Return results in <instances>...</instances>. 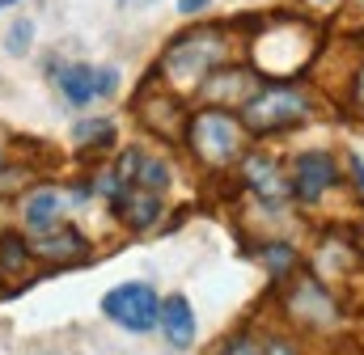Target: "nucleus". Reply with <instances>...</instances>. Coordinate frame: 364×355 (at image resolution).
I'll return each mask as SVG.
<instances>
[{"mask_svg":"<svg viewBox=\"0 0 364 355\" xmlns=\"http://www.w3.org/2000/svg\"><path fill=\"white\" fill-rule=\"evenodd\" d=\"M246 178H250V186H255L263 199H272V203H279L284 195H292V186L284 182L279 165L267 161V157H250V161H246Z\"/></svg>","mask_w":364,"mask_h":355,"instance_id":"obj_11","label":"nucleus"},{"mask_svg":"<svg viewBox=\"0 0 364 355\" xmlns=\"http://www.w3.org/2000/svg\"><path fill=\"white\" fill-rule=\"evenodd\" d=\"M259 89L263 85H259L250 72H225V77H216V81L208 85V93H212V97H225V106H246Z\"/></svg>","mask_w":364,"mask_h":355,"instance_id":"obj_12","label":"nucleus"},{"mask_svg":"<svg viewBox=\"0 0 364 355\" xmlns=\"http://www.w3.org/2000/svg\"><path fill=\"white\" fill-rule=\"evenodd\" d=\"M263 355H296V351H292L288 343H272V347H267V351H263Z\"/></svg>","mask_w":364,"mask_h":355,"instance_id":"obj_22","label":"nucleus"},{"mask_svg":"<svg viewBox=\"0 0 364 355\" xmlns=\"http://www.w3.org/2000/svg\"><path fill=\"white\" fill-rule=\"evenodd\" d=\"M186 140H191V148H195V157H199L203 165L225 170V165H233V161L242 157V148H246V127H242L229 110H203V114L191 119Z\"/></svg>","mask_w":364,"mask_h":355,"instance_id":"obj_2","label":"nucleus"},{"mask_svg":"<svg viewBox=\"0 0 364 355\" xmlns=\"http://www.w3.org/2000/svg\"><path fill=\"white\" fill-rule=\"evenodd\" d=\"M288 186H292V195L301 203H318L335 186V161L326 153H301L292 161V182Z\"/></svg>","mask_w":364,"mask_h":355,"instance_id":"obj_7","label":"nucleus"},{"mask_svg":"<svg viewBox=\"0 0 364 355\" xmlns=\"http://www.w3.org/2000/svg\"><path fill=\"white\" fill-rule=\"evenodd\" d=\"M102 309H106L110 322H119L127 330H153L157 326V313H161L157 292L149 283H119L114 292H106Z\"/></svg>","mask_w":364,"mask_h":355,"instance_id":"obj_5","label":"nucleus"},{"mask_svg":"<svg viewBox=\"0 0 364 355\" xmlns=\"http://www.w3.org/2000/svg\"><path fill=\"white\" fill-rule=\"evenodd\" d=\"M30 38H34V26H30V21H13V30H9V51H13V55L30 51Z\"/></svg>","mask_w":364,"mask_h":355,"instance_id":"obj_17","label":"nucleus"},{"mask_svg":"<svg viewBox=\"0 0 364 355\" xmlns=\"http://www.w3.org/2000/svg\"><path fill=\"white\" fill-rule=\"evenodd\" d=\"M288 309H292V317H305V322H314V326L335 322V305H331L326 288H322V283H314V279H301V288L292 292Z\"/></svg>","mask_w":364,"mask_h":355,"instance_id":"obj_8","label":"nucleus"},{"mask_svg":"<svg viewBox=\"0 0 364 355\" xmlns=\"http://www.w3.org/2000/svg\"><path fill=\"white\" fill-rule=\"evenodd\" d=\"M93 85H97V93H114V68L93 72Z\"/></svg>","mask_w":364,"mask_h":355,"instance_id":"obj_19","label":"nucleus"},{"mask_svg":"<svg viewBox=\"0 0 364 355\" xmlns=\"http://www.w3.org/2000/svg\"><path fill=\"white\" fill-rule=\"evenodd\" d=\"M26 271H30V246L21 237H0V275L17 279Z\"/></svg>","mask_w":364,"mask_h":355,"instance_id":"obj_16","label":"nucleus"},{"mask_svg":"<svg viewBox=\"0 0 364 355\" xmlns=\"http://www.w3.org/2000/svg\"><path fill=\"white\" fill-rule=\"evenodd\" d=\"M356 102L364 106V68H360V77H356Z\"/></svg>","mask_w":364,"mask_h":355,"instance_id":"obj_23","label":"nucleus"},{"mask_svg":"<svg viewBox=\"0 0 364 355\" xmlns=\"http://www.w3.org/2000/svg\"><path fill=\"white\" fill-rule=\"evenodd\" d=\"M356 178H360V182H364V165H360V161H356Z\"/></svg>","mask_w":364,"mask_h":355,"instance_id":"obj_24","label":"nucleus"},{"mask_svg":"<svg viewBox=\"0 0 364 355\" xmlns=\"http://www.w3.org/2000/svg\"><path fill=\"white\" fill-rule=\"evenodd\" d=\"M0 4H9V0H0Z\"/></svg>","mask_w":364,"mask_h":355,"instance_id":"obj_26","label":"nucleus"},{"mask_svg":"<svg viewBox=\"0 0 364 355\" xmlns=\"http://www.w3.org/2000/svg\"><path fill=\"white\" fill-rule=\"evenodd\" d=\"M77 140H97V144H110V123H81V127H77Z\"/></svg>","mask_w":364,"mask_h":355,"instance_id":"obj_18","label":"nucleus"},{"mask_svg":"<svg viewBox=\"0 0 364 355\" xmlns=\"http://www.w3.org/2000/svg\"><path fill=\"white\" fill-rule=\"evenodd\" d=\"M309 55H314V26L296 21V17H275L255 38V68L272 81L301 72L309 64Z\"/></svg>","mask_w":364,"mask_h":355,"instance_id":"obj_1","label":"nucleus"},{"mask_svg":"<svg viewBox=\"0 0 364 355\" xmlns=\"http://www.w3.org/2000/svg\"><path fill=\"white\" fill-rule=\"evenodd\" d=\"M123 4H149V0H123Z\"/></svg>","mask_w":364,"mask_h":355,"instance_id":"obj_25","label":"nucleus"},{"mask_svg":"<svg viewBox=\"0 0 364 355\" xmlns=\"http://www.w3.org/2000/svg\"><path fill=\"white\" fill-rule=\"evenodd\" d=\"M140 110H144V123H149V127H157L166 140H182V136H186V114H182V106L174 102V97L157 93V97H153V102H144Z\"/></svg>","mask_w":364,"mask_h":355,"instance_id":"obj_10","label":"nucleus"},{"mask_svg":"<svg viewBox=\"0 0 364 355\" xmlns=\"http://www.w3.org/2000/svg\"><path fill=\"white\" fill-rule=\"evenodd\" d=\"M157 322H161V330H166V339L174 347H191V339H195V313H191V300L186 296H170L161 305Z\"/></svg>","mask_w":364,"mask_h":355,"instance_id":"obj_9","label":"nucleus"},{"mask_svg":"<svg viewBox=\"0 0 364 355\" xmlns=\"http://www.w3.org/2000/svg\"><path fill=\"white\" fill-rule=\"evenodd\" d=\"M229 55V43H225V34L220 30H191L186 38H178L170 51H166V60H161V72L174 81V85H195V81H203L220 60Z\"/></svg>","mask_w":364,"mask_h":355,"instance_id":"obj_3","label":"nucleus"},{"mask_svg":"<svg viewBox=\"0 0 364 355\" xmlns=\"http://www.w3.org/2000/svg\"><path fill=\"white\" fill-rule=\"evenodd\" d=\"M225 355H263V351H259L255 343H233V347H229Z\"/></svg>","mask_w":364,"mask_h":355,"instance_id":"obj_20","label":"nucleus"},{"mask_svg":"<svg viewBox=\"0 0 364 355\" xmlns=\"http://www.w3.org/2000/svg\"><path fill=\"white\" fill-rule=\"evenodd\" d=\"M102 190H110L114 212H119L123 224H132V229L157 224V216H161V195L157 190H144V186H132V182H114V178H102Z\"/></svg>","mask_w":364,"mask_h":355,"instance_id":"obj_6","label":"nucleus"},{"mask_svg":"<svg viewBox=\"0 0 364 355\" xmlns=\"http://www.w3.org/2000/svg\"><path fill=\"white\" fill-rule=\"evenodd\" d=\"M38 254L55 258V263H77V258L85 254V241H81V233H73V229H60V224H55V237H47V241L38 246Z\"/></svg>","mask_w":364,"mask_h":355,"instance_id":"obj_15","label":"nucleus"},{"mask_svg":"<svg viewBox=\"0 0 364 355\" xmlns=\"http://www.w3.org/2000/svg\"><path fill=\"white\" fill-rule=\"evenodd\" d=\"M242 110H246L242 127L263 136V131H279V127L301 123L309 114V102H305L301 89H292V85H267V89H259Z\"/></svg>","mask_w":364,"mask_h":355,"instance_id":"obj_4","label":"nucleus"},{"mask_svg":"<svg viewBox=\"0 0 364 355\" xmlns=\"http://www.w3.org/2000/svg\"><path fill=\"white\" fill-rule=\"evenodd\" d=\"M55 81H60L64 97H68L73 106H90V97H97L93 72L85 68V64H77V68H60V72H55Z\"/></svg>","mask_w":364,"mask_h":355,"instance_id":"obj_14","label":"nucleus"},{"mask_svg":"<svg viewBox=\"0 0 364 355\" xmlns=\"http://www.w3.org/2000/svg\"><path fill=\"white\" fill-rule=\"evenodd\" d=\"M60 207H64V199H60L55 190L34 195V199L26 203V224H30V233H51V229L60 224Z\"/></svg>","mask_w":364,"mask_h":355,"instance_id":"obj_13","label":"nucleus"},{"mask_svg":"<svg viewBox=\"0 0 364 355\" xmlns=\"http://www.w3.org/2000/svg\"><path fill=\"white\" fill-rule=\"evenodd\" d=\"M0 161H4V153H0Z\"/></svg>","mask_w":364,"mask_h":355,"instance_id":"obj_27","label":"nucleus"},{"mask_svg":"<svg viewBox=\"0 0 364 355\" xmlns=\"http://www.w3.org/2000/svg\"><path fill=\"white\" fill-rule=\"evenodd\" d=\"M199 9H208V0H178V13H199Z\"/></svg>","mask_w":364,"mask_h":355,"instance_id":"obj_21","label":"nucleus"}]
</instances>
